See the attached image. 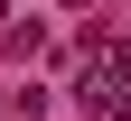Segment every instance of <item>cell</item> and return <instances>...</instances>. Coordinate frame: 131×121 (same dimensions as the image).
I'll list each match as a JSON object with an SVG mask.
<instances>
[{
	"mask_svg": "<svg viewBox=\"0 0 131 121\" xmlns=\"http://www.w3.org/2000/svg\"><path fill=\"white\" fill-rule=\"evenodd\" d=\"M19 56H38V19H9L0 9V65H19Z\"/></svg>",
	"mask_w": 131,
	"mask_h": 121,
	"instance_id": "cell-1",
	"label": "cell"
}]
</instances>
